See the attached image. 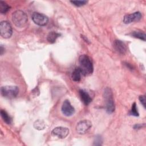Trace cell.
Returning a JSON list of instances; mask_svg holds the SVG:
<instances>
[{"label":"cell","mask_w":146,"mask_h":146,"mask_svg":"<svg viewBox=\"0 0 146 146\" xmlns=\"http://www.w3.org/2000/svg\"><path fill=\"white\" fill-rule=\"evenodd\" d=\"M60 36V34L55 31H51L48 33L47 36V41L50 43H54L55 42L56 39Z\"/></svg>","instance_id":"14"},{"label":"cell","mask_w":146,"mask_h":146,"mask_svg":"<svg viewBox=\"0 0 146 146\" xmlns=\"http://www.w3.org/2000/svg\"><path fill=\"white\" fill-rule=\"evenodd\" d=\"M91 126L92 124L90 120H81L76 124V131L78 133L83 135L88 132V131L91 128Z\"/></svg>","instance_id":"7"},{"label":"cell","mask_w":146,"mask_h":146,"mask_svg":"<svg viewBox=\"0 0 146 146\" xmlns=\"http://www.w3.org/2000/svg\"><path fill=\"white\" fill-rule=\"evenodd\" d=\"M79 68L82 71V75H87L91 74L94 71L92 62L90 58L85 54L81 55L79 58Z\"/></svg>","instance_id":"1"},{"label":"cell","mask_w":146,"mask_h":146,"mask_svg":"<svg viewBox=\"0 0 146 146\" xmlns=\"http://www.w3.org/2000/svg\"><path fill=\"white\" fill-rule=\"evenodd\" d=\"M139 99L140 102V103L142 104V105L143 106L144 108H145V95H140L139 97Z\"/></svg>","instance_id":"22"},{"label":"cell","mask_w":146,"mask_h":146,"mask_svg":"<svg viewBox=\"0 0 146 146\" xmlns=\"http://www.w3.org/2000/svg\"><path fill=\"white\" fill-rule=\"evenodd\" d=\"M70 2L76 6L80 7V6L86 5L88 2V1H70Z\"/></svg>","instance_id":"20"},{"label":"cell","mask_w":146,"mask_h":146,"mask_svg":"<svg viewBox=\"0 0 146 146\" xmlns=\"http://www.w3.org/2000/svg\"><path fill=\"white\" fill-rule=\"evenodd\" d=\"M130 35L135 38H138L143 41H145L146 35H145V33H144L143 31H133L130 34Z\"/></svg>","instance_id":"15"},{"label":"cell","mask_w":146,"mask_h":146,"mask_svg":"<svg viewBox=\"0 0 146 146\" xmlns=\"http://www.w3.org/2000/svg\"><path fill=\"white\" fill-rule=\"evenodd\" d=\"M10 7L5 2L1 1H0V13L1 14H6L7 12L9 11Z\"/></svg>","instance_id":"17"},{"label":"cell","mask_w":146,"mask_h":146,"mask_svg":"<svg viewBox=\"0 0 146 146\" xmlns=\"http://www.w3.org/2000/svg\"><path fill=\"white\" fill-rule=\"evenodd\" d=\"M19 93V88L17 86H5L1 88V95L6 98L13 99L15 98Z\"/></svg>","instance_id":"4"},{"label":"cell","mask_w":146,"mask_h":146,"mask_svg":"<svg viewBox=\"0 0 146 146\" xmlns=\"http://www.w3.org/2000/svg\"><path fill=\"white\" fill-rule=\"evenodd\" d=\"M51 133L52 135L57 136L60 139H64L68 135L69 129L67 127H57L52 129Z\"/></svg>","instance_id":"10"},{"label":"cell","mask_w":146,"mask_h":146,"mask_svg":"<svg viewBox=\"0 0 146 146\" xmlns=\"http://www.w3.org/2000/svg\"><path fill=\"white\" fill-rule=\"evenodd\" d=\"M132 115L135 116H139V112L137 111V108L136 107V104L135 102H134L132 105V107H131V113H130Z\"/></svg>","instance_id":"19"},{"label":"cell","mask_w":146,"mask_h":146,"mask_svg":"<svg viewBox=\"0 0 146 146\" xmlns=\"http://www.w3.org/2000/svg\"><path fill=\"white\" fill-rule=\"evenodd\" d=\"M82 75V71L80 68L76 67L72 72L71 78L74 82H79L81 79V76Z\"/></svg>","instance_id":"13"},{"label":"cell","mask_w":146,"mask_h":146,"mask_svg":"<svg viewBox=\"0 0 146 146\" xmlns=\"http://www.w3.org/2000/svg\"><path fill=\"white\" fill-rule=\"evenodd\" d=\"M142 15L139 11L135 12L130 14L124 15L123 18V22L125 24H129L133 22H137L141 19Z\"/></svg>","instance_id":"8"},{"label":"cell","mask_w":146,"mask_h":146,"mask_svg":"<svg viewBox=\"0 0 146 146\" xmlns=\"http://www.w3.org/2000/svg\"><path fill=\"white\" fill-rule=\"evenodd\" d=\"M113 47L120 54L124 55L126 52L127 46L125 43L120 40H115L113 42Z\"/></svg>","instance_id":"11"},{"label":"cell","mask_w":146,"mask_h":146,"mask_svg":"<svg viewBox=\"0 0 146 146\" xmlns=\"http://www.w3.org/2000/svg\"><path fill=\"white\" fill-rule=\"evenodd\" d=\"M103 98L104 100L106 110L107 113H112L115 109L113 93L111 89L109 87L104 88L103 91Z\"/></svg>","instance_id":"2"},{"label":"cell","mask_w":146,"mask_h":146,"mask_svg":"<svg viewBox=\"0 0 146 146\" xmlns=\"http://www.w3.org/2000/svg\"><path fill=\"white\" fill-rule=\"evenodd\" d=\"M145 126V124H135L133 126V128L134 129H140L141 128H142L143 127Z\"/></svg>","instance_id":"23"},{"label":"cell","mask_w":146,"mask_h":146,"mask_svg":"<svg viewBox=\"0 0 146 146\" xmlns=\"http://www.w3.org/2000/svg\"><path fill=\"white\" fill-rule=\"evenodd\" d=\"M4 50H5V48H3V47L2 46V45H1V48H0V54H1V55L3 54V52H4V51H5Z\"/></svg>","instance_id":"24"},{"label":"cell","mask_w":146,"mask_h":146,"mask_svg":"<svg viewBox=\"0 0 146 146\" xmlns=\"http://www.w3.org/2000/svg\"><path fill=\"white\" fill-rule=\"evenodd\" d=\"M102 144V139L100 136L97 135L95 137L94 140V145H101Z\"/></svg>","instance_id":"21"},{"label":"cell","mask_w":146,"mask_h":146,"mask_svg":"<svg viewBox=\"0 0 146 146\" xmlns=\"http://www.w3.org/2000/svg\"><path fill=\"white\" fill-rule=\"evenodd\" d=\"M79 95L82 101L86 105H88L92 101V98L90 96V94L84 90H79Z\"/></svg>","instance_id":"12"},{"label":"cell","mask_w":146,"mask_h":146,"mask_svg":"<svg viewBox=\"0 0 146 146\" xmlns=\"http://www.w3.org/2000/svg\"><path fill=\"white\" fill-rule=\"evenodd\" d=\"M81 36H82V38H83V39L85 40V42H88V40L87 39V37L86 36H84V35H81Z\"/></svg>","instance_id":"25"},{"label":"cell","mask_w":146,"mask_h":146,"mask_svg":"<svg viewBox=\"0 0 146 146\" xmlns=\"http://www.w3.org/2000/svg\"><path fill=\"white\" fill-rule=\"evenodd\" d=\"M12 21L17 27L22 28L26 25L28 18L23 11L18 10L12 14Z\"/></svg>","instance_id":"3"},{"label":"cell","mask_w":146,"mask_h":146,"mask_svg":"<svg viewBox=\"0 0 146 146\" xmlns=\"http://www.w3.org/2000/svg\"><path fill=\"white\" fill-rule=\"evenodd\" d=\"M1 116L3 120L7 124L11 123V118L7 113V112L3 110H1Z\"/></svg>","instance_id":"16"},{"label":"cell","mask_w":146,"mask_h":146,"mask_svg":"<svg viewBox=\"0 0 146 146\" xmlns=\"http://www.w3.org/2000/svg\"><path fill=\"white\" fill-rule=\"evenodd\" d=\"M61 110L63 114L66 116H70L75 112V109L68 100H65L63 102Z\"/></svg>","instance_id":"9"},{"label":"cell","mask_w":146,"mask_h":146,"mask_svg":"<svg viewBox=\"0 0 146 146\" xmlns=\"http://www.w3.org/2000/svg\"><path fill=\"white\" fill-rule=\"evenodd\" d=\"M45 123L43 120L38 119L36 120L34 123V127L38 130H42L45 128Z\"/></svg>","instance_id":"18"},{"label":"cell","mask_w":146,"mask_h":146,"mask_svg":"<svg viewBox=\"0 0 146 146\" xmlns=\"http://www.w3.org/2000/svg\"><path fill=\"white\" fill-rule=\"evenodd\" d=\"M13 30L10 23L6 21H2L0 23V34L4 38H9L12 35Z\"/></svg>","instance_id":"5"},{"label":"cell","mask_w":146,"mask_h":146,"mask_svg":"<svg viewBox=\"0 0 146 146\" xmlns=\"http://www.w3.org/2000/svg\"><path fill=\"white\" fill-rule=\"evenodd\" d=\"M31 19L36 25L40 26H46L48 22V18L46 15L38 12L33 13Z\"/></svg>","instance_id":"6"}]
</instances>
